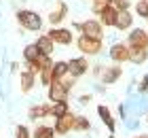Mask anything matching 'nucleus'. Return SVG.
<instances>
[{
	"label": "nucleus",
	"instance_id": "dca6fc26",
	"mask_svg": "<svg viewBox=\"0 0 148 138\" xmlns=\"http://www.w3.org/2000/svg\"><path fill=\"white\" fill-rule=\"evenodd\" d=\"M19 85H21V92L23 94L32 92V87L36 85V74H32L30 70H23L21 74H19Z\"/></svg>",
	"mask_w": 148,
	"mask_h": 138
},
{
	"label": "nucleus",
	"instance_id": "b1692460",
	"mask_svg": "<svg viewBox=\"0 0 148 138\" xmlns=\"http://www.w3.org/2000/svg\"><path fill=\"white\" fill-rule=\"evenodd\" d=\"M38 77H40V83H42L45 87H49L51 83L55 81V77H53V66H49V68H45V70H42V72L38 74Z\"/></svg>",
	"mask_w": 148,
	"mask_h": 138
},
{
	"label": "nucleus",
	"instance_id": "9b49d317",
	"mask_svg": "<svg viewBox=\"0 0 148 138\" xmlns=\"http://www.w3.org/2000/svg\"><path fill=\"white\" fill-rule=\"evenodd\" d=\"M68 17V4L66 2H55V6L49 13V24L51 26H59L64 19Z\"/></svg>",
	"mask_w": 148,
	"mask_h": 138
},
{
	"label": "nucleus",
	"instance_id": "a878e982",
	"mask_svg": "<svg viewBox=\"0 0 148 138\" xmlns=\"http://www.w3.org/2000/svg\"><path fill=\"white\" fill-rule=\"evenodd\" d=\"M108 4H112L110 0H93V4H91V11L95 13V15H99V13H102V11H104Z\"/></svg>",
	"mask_w": 148,
	"mask_h": 138
},
{
	"label": "nucleus",
	"instance_id": "6ab92c4d",
	"mask_svg": "<svg viewBox=\"0 0 148 138\" xmlns=\"http://www.w3.org/2000/svg\"><path fill=\"white\" fill-rule=\"evenodd\" d=\"M66 113H70V104L66 100H62V102H51V115L55 117V119L64 117Z\"/></svg>",
	"mask_w": 148,
	"mask_h": 138
},
{
	"label": "nucleus",
	"instance_id": "ddd939ff",
	"mask_svg": "<svg viewBox=\"0 0 148 138\" xmlns=\"http://www.w3.org/2000/svg\"><path fill=\"white\" fill-rule=\"evenodd\" d=\"M49 66H53V62H51V55H45V53H40L38 58L34 60V62H30L28 64V70L32 72V74H40L45 70V68H49Z\"/></svg>",
	"mask_w": 148,
	"mask_h": 138
},
{
	"label": "nucleus",
	"instance_id": "7ed1b4c3",
	"mask_svg": "<svg viewBox=\"0 0 148 138\" xmlns=\"http://www.w3.org/2000/svg\"><path fill=\"white\" fill-rule=\"evenodd\" d=\"M74 28L80 30V34H85V36H93V38L104 36V26L99 19H85L83 24H74Z\"/></svg>",
	"mask_w": 148,
	"mask_h": 138
},
{
	"label": "nucleus",
	"instance_id": "f03ea898",
	"mask_svg": "<svg viewBox=\"0 0 148 138\" xmlns=\"http://www.w3.org/2000/svg\"><path fill=\"white\" fill-rule=\"evenodd\" d=\"M76 47H78V51L83 53V55H97L99 51H102V38H93V36H85V34H80L78 40H76Z\"/></svg>",
	"mask_w": 148,
	"mask_h": 138
},
{
	"label": "nucleus",
	"instance_id": "c85d7f7f",
	"mask_svg": "<svg viewBox=\"0 0 148 138\" xmlns=\"http://www.w3.org/2000/svg\"><path fill=\"white\" fill-rule=\"evenodd\" d=\"M112 4L116 6L119 11H129V6H131V2H129V0H114Z\"/></svg>",
	"mask_w": 148,
	"mask_h": 138
},
{
	"label": "nucleus",
	"instance_id": "4468645a",
	"mask_svg": "<svg viewBox=\"0 0 148 138\" xmlns=\"http://www.w3.org/2000/svg\"><path fill=\"white\" fill-rule=\"evenodd\" d=\"M36 47L40 49V53H45V55H51L53 51H55V43L51 40L49 34H40V36L36 38Z\"/></svg>",
	"mask_w": 148,
	"mask_h": 138
},
{
	"label": "nucleus",
	"instance_id": "9d476101",
	"mask_svg": "<svg viewBox=\"0 0 148 138\" xmlns=\"http://www.w3.org/2000/svg\"><path fill=\"white\" fill-rule=\"evenodd\" d=\"M68 66H70V74H72V77H76V79L83 77V74H87V70L91 68L85 55H80V58H72L68 62Z\"/></svg>",
	"mask_w": 148,
	"mask_h": 138
},
{
	"label": "nucleus",
	"instance_id": "412c9836",
	"mask_svg": "<svg viewBox=\"0 0 148 138\" xmlns=\"http://www.w3.org/2000/svg\"><path fill=\"white\" fill-rule=\"evenodd\" d=\"M55 128L51 126H36V130L32 132V138H55Z\"/></svg>",
	"mask_w": 148,
	"mask_h": 138
},
{
	"label": "nucleus",
	"instance_id": "20e7f679",
	"mask_svg": "<svg viewBox=\"0 0 148 138\" xmlns=\"http://www.w3.org/2000/svg\"><path fill=\"white\" fill-rule=\"evenodd\" d=\"M68 94L70 92L66 89V85L62 83V79H55L49 87H47V96H49L51 102H62V100L68 98Z\"/></svg>",
	"mask_w": 148,
	"mask_h": 138
},
{
	"label": "nucleus",
	"instance_id": "aec40b11",
	"mask_svg": "<svg viewBox=\"0 0 148 138\" xmlns=\"http://www.w3.org/2000/svg\"><path fill=\"white\" fill-rule=\"evenodd\" d=\"M129 49H131L129 62H133V64H144L148 60V49H140V47H129Z\"/></svg>",
	"mask_w": 148,
	"mask_h": 138
},
{
	"label": "nucleus",
	"instance_id": "2eb2a0df",
	"mask_svg": "<svg viewBox=\"0 0 148 138\" xmlns=\"http://www.w3.org/2000/svg\"><path fill=\"white\" fill-rule=\"evenodd\" d=\"M97 115H99V119L104 121V126L108 128L110 132H114V130H116V123H114V117H112V113H110L108 106L99 104V106H97Z\"/></svg>",
	"mask_w": 148,
	"mask_h": 138
},
{
	"label": "nucleus",
	"instance_id": "0eeeda50",
	"mask_svg": "<svg viewBox=\"0 0 148 138\" xmlns=\"http://www.w3.org/2000/svg\"><path fill=\"white\" fill-rule=\"evenodd\" d=\"M51 36V40L55 45H72V40H74V34L68 30V28H53V30H49L47 32Z\"/></svg>",
	"mask_w": 148,
	"mask_h": 138
},
{
	"label": "nucleus",
	"instance_id": "bb28decb",
	"mask_svg": "<svg viewBox=\"0 0 148 138\" xmlns=\"http://www.w3.org/2000/svg\"><path fill=\"white\" fill-rule=\"evenodd\" d=\"M136 13H138V17H148V2H144V0H138L136 2Z\"/></svg>",
	"mask_w": 148,
	"mask_h": 138
},
{
	"label": "nucleus",
	"instance_id": "2f4dec72",
	"mask_svg": "<svg viewBox=\"0 0 148 138\" xmlns=\"http://www.w3.org/2000/svg\"><path fill=\"white\" fill-rule=\"evenodd\" d=\"M93 74H97V77H99V74H102V66H93Z\"/></svg>",
	"mask_w": 148,
	"mask_h": 138
},
{
	"label": "nucleus",
	"instance_id": "cd10ccee",
	"mask_svg": "<svg viewBox=\"0 0 148 138\" xmlns=\"http://www.w3.org/2000/svg\"><path fill=\"white\" fill-rule=\"evenodd\" d=\"M15 138H32V134H30V130L25 128V126H17V130H15Z\"/></svg>",
	"mask_w": 148,
	"mask_h": 138
},
{
	"label": "nucleus",
	"instance_id": "f704fd0d",
	"mask_svg": "<svg viewBox=\"0 0 148 138\" xmlns=\"http://www.w3.org/2000/svg\"><path fill=\"white\" fill-rule=\"evenodd\" d=\"M144 2H148V0H144Z\"/></svg>",
	"mask_w": 148,
	"mask_h": 138
},
{
	"label": "nucleus",
	"instance_id": "473e14b6",
	"mask_svg": "<svg viewBox=\"0 0 148 138\" xmlns=\"http://www.w3.org/2000/svg\"><path fill=\"white\" fill-rule=\"evenodd\" d=\"M131 138H148V134H138V136H131Z\"/></svg>",
	"mask_w": 148,
	"mask_h": 138
},
{
	"label": "nucleus",
	"instance_id": "4be33fe9",
	"mask_svg": "<svg viewBox=\"0 0 148 138\" xmlns=\"http://www.w3.org/2000/svg\"><path fill=\"white\" fill-rule=\"evenodd\" d=\"M66 74H70L68 62H55V64H53V77L55 79H64Z\"/></svg>",
	"mask_w": 148,
	"mask_h": 138
},
{
	"label": "nucleus",
	"instance_id": "e433bc0d",
	"mask_svg": "<svg viewBox=\"0 0 148 138\" xmlns=\"http://www.w3.org/2000/svg\"><path fill=\"white\" fill-rule=\"evenodd\" d=\"M146 21H148V17H146Z\"/></svg>",
	"mask_w": 148,
	"mask_h": 138
},
{
	"label": "nucleus",
	"instance_id": "39448f33",
	"mask_svg": "<svg viewBox=\"0 0 148 138\" xmlns=\"http://www.w3.org/2000/svg\"><path fill=\"white\" fill-rule=\"evenodd\" d=\"M127 45L129 47H140V49H148V32L144 28H133L127 36Z\"/></svg>",
	"mask_w": 148,
	"mask_h": 138
},
{
	"label": "nucleus",
	"instance_id": "c9c22d12",
	"mask_svg": "<svg viewBox=\"0 0 148 138\" xmlns=\"http://www.w3.org/2000/svg\"><path fill=\"white\" fill-rule=\"evenodd\" d=\"M110 2H114V0H110Z\"/></svg>",
	"mask_w": 148,
	"mask_h": 138
},
{
	"label": "nucleus",
	"instance_id": "c756f323",
	"mask_svg": "<svg viewBox=\"0 0 148 138\" xmlns=\"http://www.w3.org/2000/svg\"><path fill=\"white\" fill-rule=\"evenodd\" d=\"M138 92H140V94H146V92H148V74H146V77H144L142 81H140V85H138Z\"/></svg>",
	"mask_w": 148,
	"mask_h": 138
},
{
	"label": "nucleus",
	"instance_id": "6e6552de",
	"mask_svg": "<svg viewBox=\"0 0 148 138\" xmlns=\"http://www.w3.org/2000/svg\"><path fill=\"white\" fill-rule=\"evenodd\" d=\"M74 123H76V115L70 110V113H66L64 117L55 119V126H53V128H55L57 134H68V132L74 130Z\"/></svg>",
	"mask_w": 148,
	"mask_h": 138
},
{
	"label": "nucleus",
	"instance_id": "5701e85b",
	"mask_svg": "<svg viewBox=\"0 0 148 138\" xmlns=\"http://www.w3.org/2000/svg\"><path fill=\"white\" fill-rule=\"evenodd\" d=\"M38 55H40V49L36 47V43H32V45H28V47L23 49V58H25V62H28V64H30V62H34Z\"/></svg>",
	"mask_w": 148,
	"mask_h": 138
},
{
	"label": "nucleus",
	"instance_id": "72a5a7b5",
	"mask_svg": "<svg viewBox=\"0 0 148 138\" xmlns=\"http://www.w3.org/2000/svg\"><path fill=\"white\" fill-rule=\"evenodd\" d=\"M108 138H116V136H108Z\"/></svg>",
	"mask_w": 148,
	"mask_h": 138
},
{
	"label": "nucleus",
	"instance_id": "1a4fd4ad",
	"mask_svg": "<svg viewBox=\"0 0 148 138\" xmlns=\"http://www.w3.org/2000/svg\"><path fill=\"white\" fill-rule=\"evenodd\" d=\"M121 77H123V68H121V64H114V66H104L102 74H99V79H102L104 85H112V83H116Z\"/></svg>",
	"mask_w": 148,
	"mask_h": 138
},
{
	"label": "nucleus",
	"instance_id": "a211bd4d",
	"mask_svg": "<svg viewBox=\"0 0 148 138\" xmlns=\"http://www.w3.org/2000/svg\"><path fill=\"white\" fill-rule=\"evenodd\" d=\"M131 26H133V15L129 11H119V19H116V30H131Z\"/></svg>",
	"mask_w": 148,
	"mask_h": 138
},
{
	"label": "nucleus",
	"instance_id": "423d86ee",
	"mask_svg": "<svg viewBox=\"0 0 148 138\" xmlns=\"http://www.w3.org/2000/svg\"><path fill=\"white\" fill-rule=\"evenodd\" d=\"M129 55H131V49L127 43H116L112 45L110 49V60L114 64H125V62H129Z\"/></svg>",
	"mask_w": 148,
	"mask_h": 138
},
{
	"label": "nucleus",
	"instance_id": "f8f14e48",
	"mask_svg": "<svg viewBox=\"0 0 148 138\" xmlns=\"http://www.w3.org/2000/svg\"><path fill=\"white\" fill-rule=\"evenodd\" d=\"M116 19H119V9L114 4H108L102 13H99V21H102L104 28H114L116 26Z\"/></svg>",
	"mask_w": 148,
	"mask_h": 138
},
{
	"label": "nucleus",
	"instance_id": "f257e3e1",
	"mask_svg": "<svg viewBox=\"0 0 148 138\" xmlns=\"http://www.w3.org/2000/svg\"><path fill=\"white\" fill-rule=\"evenodd\" d=\"M17 21L23 30H30V32H36V30L42 28V17H40L36 11H30V9L17 11Z\"/></svg>",
	"mask_w": 148,
	"mask_h": 138
},
{
	"label": "nucleus",
	"instance_id": "393cba45",
	"mask_svg": "<svg viewBox=\"0 0 148 138\" xmlns=\"http://www.w3.org/2000/svg\"><path fill=\"white\" fill-rule=\"evenodd\" d=\"M91 128V123L87 117H76V123H74V132H87Z\"/></svg>",
	"mask_w": 148,
	"mask_h": 138
},
{
	"label": "nucleus",
	"instance_id": "7c9ffc66",
	"mask_svg": "<svg viewBox=\"0 0 148 138\" xmlns=\"http://www.w3.org/2000/svg\"><path fill=\"white\" fill-rule=\"evenodd\" d=\"M91 100V96L89 94H85V96H80V102H83V104H87V102Z\"/></svg>",
	"mask_w": 148,
	"mask_h": 138
},
{
	"label": "nucleus",
	"instance_id": "f3484780",
	"mask_svg": "<svg viewBox=\"0 0 148 138\" xmlns=\"http://www.w3.org/2000/svg\"><path fill=\"white\" fill-rule=\"evenodd\" d=\"M51 115V104H38V106H32L28 110V117L32 121H36V119H45V117H49Z\"/></svg>",
	"mask_w": 148,
	"mask_h": 138
}]
</instances>
